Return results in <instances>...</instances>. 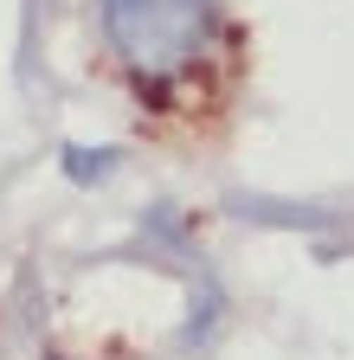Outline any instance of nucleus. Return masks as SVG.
Instances as JSON below:
<instances>
[{"label":"nucleus","mask_w":354,"mask_h":360,"mask_svg":"<svg viewBox=\"0 0 354 360\" xmlns=\"http://www.w3.org/2000/svg\"><path fill=\"white\" fill-rule=\"evenodd\" d=\"M103 32L142 84L187 77L219 32L213 0H103Z\"/></svg>","instance_id":"obj_1"}]
</instances>
